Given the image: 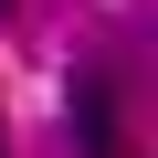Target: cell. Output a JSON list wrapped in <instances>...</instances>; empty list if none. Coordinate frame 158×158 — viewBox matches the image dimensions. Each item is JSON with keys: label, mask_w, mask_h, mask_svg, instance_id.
Segmentation results:
<instances>
[{"label": "cell", "mask_w": 158, "mask_h": 158, "mask_svg": "<svg viewBox=\"0 0 158 158\" xmlns=\"http://www.w3.org/2000/svg\"><path fill=\"white\" fill-rule=\"evenodd\" d=\"M63 127H74V158H127V148H116V95H106V74H74Z\"/></svg>", "instance_id": "1"}, {"label": "cell", "mask_w": 158, "mask_h": 158, "mask_svg": "<svg viewBox=\"0 0 158 158\" xmlns=\"http://www.w3.org/2000/svg\"><path fill=\"white\" fill-rule=\"evenodd\" d=\"M0 158H11V137H0Z\"/></svg>", "instance_id": "2"}, {"label": "cell", "mask_w": 158, "mask_h": 158, "mask_svg": "<svg viewBox=\"0 0 158 158\" xmlns=\"http://www.w3.org/2000/svg\"><path fill=\"white\" fill-rule=\"evenodd\" d=\"M0 11H11V0H0Z\"/></svg>", "instance_id": "3"}]
</instances>
